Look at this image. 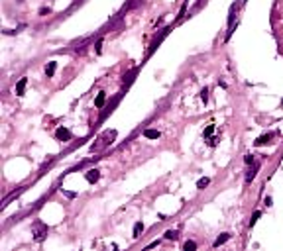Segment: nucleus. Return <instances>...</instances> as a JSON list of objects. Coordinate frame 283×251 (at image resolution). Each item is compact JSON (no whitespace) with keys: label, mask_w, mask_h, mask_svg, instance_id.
<instances>
[{"label":"nucleus","mask_w":283,"mask_h":251,"mask_svg":"<svg viewBox=\"0 0 283 251\" xmlns=\"http://www.w3.org/2000/svg\"><path fill=\"white\" fill-rule=\"evenodd\" d=\"M31 232H34V239H35V241H44L45 236H47V226H45L44 222L37 220L34 224V228H31Z\"/></svg>","instance_id":"nucleus-1"},{"label":"nucleus","mask_w":283,"mask_h":251,"mask_svg":"<svg viewBox=\"0 0 283 251\" xmlns=\"http://www.w3.org/2000/svg\"><path fill=\"white\" fill-rule=\"evenodd\" d=\"M55 137L59 141H69L73 137V133H71V130L69 128H65V126H61V128H57L55 130Z\"/></svg>","instance_id":"nucleus-2"},{"label":"nucleus","mask_w":283,"mask_h":251,"mask_svg":"<svg viewBox=\"0 0 283 251\" xmlns=\"http://www.w3.org/2000/svg\"><path fill=\"white\" fill-rule=\"evenodd\" d=\"M85 179H87V183H90V184L98 183V179H100V171H98V169H89L87 173H85Z\"/></svg>","instance_id":"nucleus-3"},{"label":"nucleus","mask_w":283,"mask_h":251,"mask_svg":"<svg viewBox=\"0 0 283 251\" xmlns=\"http://www.w3.org/2000/svg\"><path fill=\"white\" fill-rule=\"evenodd\" d=\"M26 87H28V77H22L18 83H16V94H18V96H24Z\"/></svg>","instance_id":"nucleus-4"},{"label":"nucleus","mask_w":283,"mask_h":251,"mask_svg":"<svg viewBox=\"0 0 283 251\" xmlns=\"http://www.w3.org/2000/svg\"><path fill=\"white\" fill-rule=\"evenodd\" d=\"M273 136H275V132H273V133H264V136H260L258 140L254 141V145H256V147L265 145V143H269V141H271V137H273Z\"/></svg>","instance_id":"nucleus-5"},{"label":"nucleus","mask_w":283,"mask_h":251,"mask_svg":"<svg viewBox=\"0 0 283 251\" xmlns=\"http://www.w3.org/2000/svg\"><path fill=\"white\" fill-rule=\"evenodd\" d=\"M228 239H230V233H226V232H224V233H220V236H218V237L214 239L212 247H220V245H224V243L228 241Z\"/></svg>","instance_id":"nucleus-6"},{"label":"nucleus","mask_w":283,"mask_h":251,"mask_svg":"<svg viewBox=\"0 0 283 251\" xmlns=\"http://www.w3.org/2000/svg\"><path fill=\"white\" fill-rule=\"evenodd\" d=\"M144 137H148V140H159L161 132L159 130H144Z\"/></svg>","instance_id":"nucleus-7"},{"label":"nucleus","mask_w":283,"mask_h":251,"mask_svg":"<svg viewBox=\"0 0 283 251\" xmlns=\"http://www.w3.org/2000/svg\"><path fill=\"white\" fill-rule=\"evenodd\" d=\"M104 102H106V92H98L97 98H94V106H97V108H102Z\"/></svg>","instance_id":"nucleus-8"},{"label":"nucleus","mask_w":283,"mask_h":251,"mask_svg":"<svg viewBox=\"0 0 283 251\" xmlns=\"http://www.w3.org/2000/svg\"><path fill=\"white\" fill-rule=\"evenodd\" d=\"M142 232H144V222H136V224H134V232H132V237L138 239Z\"/></svg>","instance_id":"nucleus-9"},{"label":"nucleus","mask_w":283,"mask_h":251,"mask_svg":"<svg viewBox=\"0 0 283 251\" xmlns=\"http://www.w3.org/2000/svg\"><path fill=\"white\" fill-rule=\"evenodd\" d=\"M236 10H238V4H232V6H230V12H228V26H234V18H236Z\"/></svg>","instance_id":"nucleus-10"},{"label":"nucleus","mask_w":283,"mask_h":251,"mask_svg":"<svg viewBox=\"0 0 283 251\" xmlns=\"http://www.w3.org/2000/svg\"><path fill=\"white\" fill-rule=\"evenodd\" d=\"M55 69H57V63L55 61H49V63H47V67H45V75L51 79L53 75H55Z\"/></svg>","instance_id":"nucleus-11"},{"label":"nucleus","mask_w":283,"mask_h":251,"mask_svg":"<svg viewBox=\"0 0 283 251\" xmlns=\"http://www.w3.org/2000/svg\"><path fill=\"white\" fill-rule=\"evenodd\" d=\"M210 184V179L209 177H201L199 180H197V188L199 190H202V188H206V186Z\"/></svg>","instance_id":"nucleus-12"},{"label":"nucleus","mask_w":283,"mask_h":251,"mask_svg":"<svg viewBox=\"0 0 283 251\" xmlns=\"http://www.w3.org/2000/svg\"><path fill=\"white\" fill-rule=\"evenodd\" d=\"M256 171H258V163H254V169H252V171H248L246 179H244V180H246V184H250V183L254 180V177H256Z\"/></svg>","instance_id":"nucleus-13"},{"label":"nucleus","mask_w":283,"mask_h":251,"mask_svg":"<svg viewBox=\"0 0 283 251\" xmlns=\"http://www.w3.org/2000/svg\"><path fill=\"white\" fill-rule=\"evenodd\" d=\"M177 237H179L177 229H167V232H165V239H173V241H175Z\"/></svg>","instance_id":"nucleus-14"},{"label":"nucleus","mask_w":283,"mask_h":251,"mask_svg":"<svg viewBox=\"0 0 283 251\" xmlns=\"http://www.w3.org/2000/svg\"><path fill=\"white\" fill-rule=\"evenodd\" d=\"M183 249H185V251H195V249H197V243L193 241V239H187L185 245H183Z\"/></svg>","instance_id":"nucleus-15"},{"label":"nucleus","mask_w":283,"mask_h":251,"mask_svg":"<svg viewBox=\"0 0 283 251\" xmlns=\"http://www.w3.org/2000/svg\"><path fill=\"white\" fill-rule=\"evenodd\" d=\"M212 133H214V126L210 124V126H206V128H205V132H202V136H205V137H210Z\"/></svg>","instance_id":"nucleus-16"},{"label":"nucleus","mask_w":283,"mask_h":251,"mask_svg":"<svg viewBox=\"0 0 283 251\" xmlns=\"http://www.w3.org/2000/svg\"><path fill=\"white\" fill-rule=\"evenodd\" d=\"M201 100H202V102H205V104L209 102V88H206V87H205V88L201 90Z\"/></svg>","instance_id":"nucleus-17"},{"label":"nucleus","mask_w":283,"mask_h":251,"mask_svg":"<svg viewBox=\"0 0 283 251\" xmlns=\"http://www.w3.org/2000/svg\"><path fill=\"white\" fill-rule=\"evenodd\" d=\"M187 4H189V0H185L183 2V6H181V10H179V16H177V20H181L185 16V12H187Z\"/></svg>","instance_id":"nucleus-18"},{"label":"nucleus","mask_w":283,"mask_h":251,"mask_svg":"<svg viewBox=\"0 0 283 251\" xmlns=\"http://www.w3.org/2000/svg\"><path fill=\"white\" fill-rule=\"evenodd\" d=\"M260 216H261V212H260V210H256V212H254V216H252V220H250V228H252L254 224L258 222V218H260Z\"/></svg>","instance_id":"nucleus-19"},{"label":"nucleus","mask_w":283,"mask_h":251,"mask_svg":"<svg viewBox=\"0 0 283 251\" xmlns=\"http://www.w3.org/2000/svg\"><path fill=\"white\" fill-rule=\"evenodd\" d=\"M244 163H246V165H254V155H250V153H248V155H244Z\"/></svg>","instance_id":"nucleus-20"},{"label":"nucleus","mask_w":283,"mask_h":251,"mask_svg":"<svg viewBox=\"0 0 283 251\" xmlns=\"http://www.w3.org/2000/svg\"><path fill=\"white\" fill-rule=\"evenodd\" d=\"M94 51H97L98 55L102 53V39H98V41H97V45H94Z\"/></svg>","instance_id":"nucleus-21"},{"label":"nucleus","mask_w":283,"mask_h":251,"mask_svg":"<svg viewBox=\"0 0 283 251\" xmlns=\"http://www.w3.org/2000/svg\"><path fill=\"white\" fill-rule=\"evenodd\" d=\"M51 12V10L49 8H47V6H44V8H40V16H47V14H49Z\"/></svg>","instance_id":"nucleus-22"},{"label":"nucleus","mask_w":283,"mask_h":251,"mask_svg":"<svg viewBox=\"0 0 283 251\" xmlns=\"http://www.w3.org/2000/svg\"><path fill=\"white\" fill-rule=\"evenodd\" d=\"M264 204H265V206H273V200H271V196H265Z\"/></svg>","instance_id":"nucleus-23"},{"label":"nucleus","mask_w":283,"mask_h":251,"mask_svg":"<svg viewBox=\"0 0 283 251\" xmlns=\"http://www.w3.org/2000/svg\"><path fill=\"white\" fill-rule=\"evenodd\" d=\"M63 192H65L69 198H75V196H77V192H69V190H63Z\"/></svg>","instance_id":"nucleus-24"},{"label":"nucleus","mask_w":283,"mask_h":251,"mask_svg":"<svg viewBox=\"0 0 283 251\" xmlns=\"http://www.w3.org/2000/svg\"><path fill=\"white\" fill-rule=\"evenodd\" d=\"M216 143H218V140H216V137H212V140L209 141V145H210V147H214V145H216Z\"/></svg>","instance_id":"nucleus-25"},{"label":"nucleus","mask_w":283,"mask_h":251,"mask_svg":"<svg viewBox=\"0 0 283 251\" xmlns=\"http://www.w3.org/2000/svg\"><path fill=\"white\" fill-rule=\"evenodd\" d=\"M281 106H283V100H281Z\"/></svg>","instance_id":"nucleus-26"}]
</instances>
